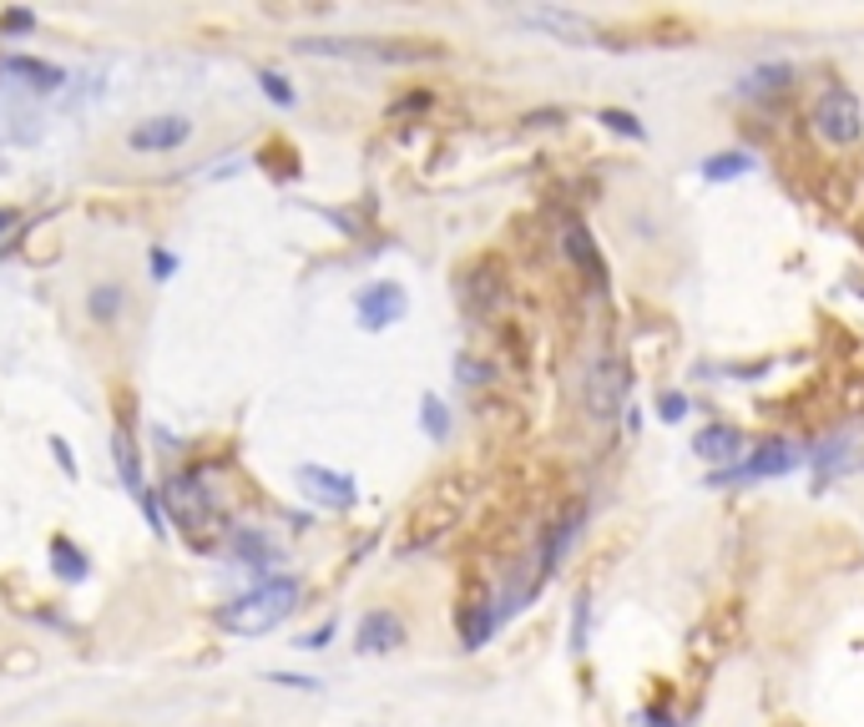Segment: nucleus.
<instances>
[{"label":"nucleus","mask_w":864,"mask_h":727,"mask_svg":"<svg viewBox=\"0 0 864 727\" xmlns=\"http://www.w3.org/2000/svg\"><path fill=\"white\" fill-rule=\"evenodd\" d=\"M294 607H299V581L294 576H268L264 586H253V591L233 597L228 607H217V627L228 637H264Z\"/></svg>","instance_id":"f257e3e1"},{"label":"nucleus","mask_w":864,"mask_h":727,"mask_svg":"<svg viewBox=\"0 0 864 727\" xmlns=\"http://www.w3.org/2000/svg\"><path fill=\"white\" fill-rule=\"evenodd\" d=\"M809 121H814V131L834 147H850V142L864 137V107H860V96H854L850 86H829V92L814 101V117Z\"/></svg>","instance_id":"f03ea898"},{"label":"nucleus","mask_w":864,"mask_h":727,"mask_svg":"<svg viewBox=\"0 0 864 727\" xmlns=\"http://www.w3.org/2000/svg\"><path fill=\"white\" fill-rule=\"evenodd\" d=\"M162 501L172 505L178 525H192V541H198V525H217V501L203 490V480H192V475H172L168 485H162Z\"/></svg>","instance_id":"7ed1b4c3"},{"label":"nucleus","mask_w":864,"mask_h":727,"mask_svg":"<svg viewBox=\"0 0 864 727\" xmlns=\"http://www.w3.org/2000/svg\"><path fill=\"white\" fill-rule=\"evenodd\" d=\"M405 309H409L405 288L390 284V278H384V284H364L360 293H354V313H360V323L370 329V334H384L390 323H399Z\"/></svg>","instance_id":"20e7f679"},{"label":"nucleus","mask_w":864,"mask_h":727,"mask_svg":"<svg viewBox=\"0 0 864 727\" xmlns=\"http://www.w3.org/2000/svg\"><path fill=\"white\" fill-rule=\"evenodd\" d=\"M299 490L309 495L313 505H324V511H349V505L360 501V485L339 470H324V466H299Z\"/></svg>","instance_id":"39448f33"},{"label":"nucleus","mask_w":864,"mask_h":727,"mask_svg":"<svg viewBox=\"0 0 864 727\" xmlns=\"http://www.w3.org/2000/svg\"><path fill=\"white\" fill-rule=\"evenodd\" d=\"M627 399V370L617 364V359H597V364H587V409L597 419H612L617 409H622Z\"/></svg>","instance_id":"423d86ee"},{"label":"nucleus","mask_w":864,"mask_h":727,"mask_svg":"<svg viewBox=\"0 0 864 727\" xmlns=\"http://www.w3.org/2000/svg\"><path fill=\"white\" fill-rule=\"evenodd\" d=\"M354 642H360L364 656H390L405 646V621H399V611L390 607H374L360 617V627H354Z\"/></svg>","instance_id":"0eeeda50"},{"label":"nucleus","mask_w":864,"mask_h":727,"mask_svg":"<svg viewBox=\"0 0 864 727\" xmlns=\"http://www.w3.org/2000/svg\"><path fill=\"white\" fill-rule=\"evenodd\" d=\"M192 137V121L188 117H147V121H137L132 131H127V147L132 152H178L182 142Z\"/></svg>","instance_id":"6e6552de"},{"label":"nucleus","mask_w":864,"mask_h":727,"mask_svg":"<svg viewBox=\"0 0 864 727\" xmlns=\"http://www.w3.org/2000/svg\"><path fill=\"white\" fill-rule=\"evenodd\" d=\"M521 21H526L531 31H552V36H562L566 46H591V41H597V25H591L587 15L556 11V6H546V11H526Z\"/></svg>","instance_id":"1a4fd4ad"},{"label":"nucleus","mask_w":864,"mask_h":727,"mask_svg":"<svg viewBox=\"0 0 864 727\" xmlns=\"http://www.w3.org/2000/svg\"><path fill=\"white\" fill-rule=\"evenodd\" d=\"M576 531H582V505H566L562 521H552V531H546V541H541V556H536V581H546V576L562 566L566 546L576 541Z\"/></svg>","instance_id":"9d476101"},{"label":"nucleus","mask_w":864,"mask_h":727,"mask_svg":"<svg viewBox=\"0 0 864 727\" xmlns=\"http://www.w3.org/2000/svg\"><path fill=\"white\" fill-rule=\"evenodd\" d=\"M693 450H697V460H708L713 470H733L738 466V455H744V435H738L733 425H708L693 440Z\"/></svg>","instance_id":"9b49d317"},{"label":"nucleus","mask_w":864,"mask_h":727,"mask_svg":"<svg viewBox=\"0 0 864 727\" xmlns=\"http://www.w3.org/2000/svg\"><path fill=\"white\" fill-rule=\"evenodd\" d=\"M562 248L572 253V263L582 268V274H591V288H607V263H601V253H597V243H591L587 227H582V223H566Z\"/></svg>","instance_id":"f8f14e48"},{"label":"nucleus","mask_w":864,"mask_h":727,"mask_svg":"<svg viewBox=\"0 0 864 727\" xmlns=\"http://www.w3.org/2000/svg\"><path fill=\"white\" fill-rule=\"evenodd\" d=\"M495 621H501V611H495L491 597H480V601H470V607H460V642H466L470 652L486 646V642H491V632H495Z\"/></svg>","instance_id":"ddd939ff"},{"label":"nucleus","mask_w":864,"mask_h":727,"mask_svg":"<svg viewBox=\"0 0 864 727\" xmlns=\"http://www.w3.org/2000/svg\"><path fill=\"white\" fill-rule=\"evenodd\" d=\"M0 76H25V86H36V92H61V82H66L61 66L36 61V56H6L0 61Z\"/></svg>","instance_id":"4468645a"},{"label":"nucleus","mask_w":864,"mask_h":727,"mask_svg":"<svg viewBox=\"0 0 864 727\" xmlns=\"http://www.w3.org/2000/svg\"><path fill=\"white\" fill-rule=\"evenodd\" d=\"M111 460H117L121 485H127L137 501H142L147 485H142V466H137V445H132V429H127V425H117V435H111Z\"/></svg>","instance_id":"2eb2a0df"},{"label":"nucleus","mask_w":864,"mask_h":727,"mask_svg":"<svg viewBox=\"0 0 864 727\" xmlns=\"http://www.w3.org/2000/svg\"><path fill=\"white\" fill-rule=\"evenodd\" d=\"M86 309H92L96 323H117L121 309H127V293H121V284H96L86 293Z\"/></svg>","instance_id":"dca6fc26"},{"label":"nucleus","mask_w":864,"mask_h":727,"mask_svg":"<svg viewBox=\"0 0 864 727\" xmlns=\"http://www.w3.org/2000/svg\"><path fill=\"white\" fill-rule=\"evenodd\" d=\"M233 550H238L248 566H258V571H268V566H274V541H268L264 531H248V525H243V531H233Z\"/></svg>","instance_id":"f3484780"},{"label":"nucleus","mask_w":864,"mask_h":727,"mask_svg":"<svg viewBox=\"0 0 864 727\" xmlns=\"http://www.w3.org/2000/svg\"><path fill=\"white\" fill-rule=\"evenodd\" d=\"M51 566H56L61 581H86V550H76L66 536L51 541Z\"/></svg>","instance_id":"a211bd4d"},{"label":"nucleus","mask_w":864,"mask_h":727,"mask_svg":"<svg viewBox=\"0 0 864 727\" xmlns=\"http://www.w3.org/2000/svg\"><path fill=\"white\" fill-rule=\"evenodd\" d=\"M789 82H793V66H789V61H768V66H754V72H748L744 92L748 96H764V92H779V86H789Z\"/></svg>","instance_id":"6ab92c4d"},{"label":"nucleus","mask_w":864,"mask_h":727,"mask_svg":"<svg viewBox=\"0 0 864 727\" xmlns=\"http://www.w3.org/2000/svg\"><path fill=\"white\" fill-rule=\"evenodd\" d=\"M748 168H754V157H748V152H713L708 162H703V178H708V182H733V178H748Z\"/></svg>","instance_id":"aec40b11"},{"label":"nucleus","mask_w":864,"mask_h":727,"mask_svg":"<svg viewBox=\"0 0 864 727\" xmlns=\"http://www.w3.org/2000/svg\"><path fill=\"white\" fill-rule=\"evenodd\" d=\"M420 425H425L430 440H445V435H450V409H445L435 394H425V399H420Z\"/></svg>","instance_id":"412c9836"},{"label":"nucleus","mask_w":864,"mask_h":727,"mask_svg":"<svg viewBox=\"0 0 864 727\" xmlns=\"http://www.w3.org/2000/svg\"><path fill=\"white\" fill-rule=\"evenodd\" d=\"M597 121H607V127H612V131H622V137H632V142H642V137H648V131H642V121H637L632 111H617V107H607Z\"/></svg>","instance_id":"4be33fe9"},{"label":"nucleus","mask_w":864,"mask_h":727,"mask_svg":"<svg viewBox=\"0 0 864 727\" xmlns=\"http://www.w3.org/2000/svg\"><path fill=\"white\" fill-rule=\"evenodd\" d=\"M258 86H264V96L274 101V107H294V86H288L278 72H258Z\"/></svg>","instance_id":"5701e85b"},{"label":"nucleus","mask_w":864,"mask_h":727,"mask_svg":"<svg viewBox=\"0 0 864 727\" xmlns=\"http://www.w3.org/2000/svg\"><path fill=\"white\" fill-rule=\"evenodd\" d=\"M683 415H687V399H683V394H678V389H662L658 394V419H662V425H678Z\"/></svg>","instance_id":"b1692460"},{"label":"nucleus","mask_w":864,"mask_h":727,"mask_svg":"<svg viewBox=\"0 0 864 727\" xmlns=\"http://www.w3.org/2000/svg\"><path fill=\"white\" fill-rule=\"evenodd\" d=\"M587 621H591V601L576 597V621H572V652H587Z\"/></svg>","instance_id":"393cba45"},{"label":"nucleus","mask_w":864,"mask_h":727,"mask_svg":"<svg viewBox=\"0 0 864 727\" xmlns=\"http://www.w3.org/2000/svg\"><path fill=\"white\" fill-rule=\"evenodd\" d=\"M329 642H334V621H324V627H313V632H303L294 646H299V652H324Z\"/></svg>","instance_id":"a878e982"},{"label":"nucleus","mask_w":864,"mask_h":727,"mask_svg":"<svg viewBox=\"0 0 864 727\" xmlns=\"http://www.w3.org/2000/svg\"><path fill=\"white\" fill-rule=\"evenodd\" d=\"M268 682H278V687H299V692H319V687H324L319 677H299V672H268Z\"/></svg>","instance_id":"bb28decb"},{"label":"nucleus","mask_w":864,"mask_h":727,"mask_svg":"<svg viewBox=\"0 0 864 727\" xmlns=\"http://www.w3.org/2000/svg\"><path fill=\"white\" fill-rule=\"evenodd\" d=\"M0 31H36V15H31V11H21V6H15V11H6V15H0Z\"/></svg>","instance_id":"cd10ccee"},{"label":"nucleus","mask_w":864,"mask_h":727,"mask_svg":"<svg viewBox=\"0 0 864 727\" xmlns=\"http://www.w3.org/2000/svg\"><path fill=\"white\" fill-rule=\"evenodd\" d=\"M147 263H152V274H157V284H162V278H172V274H178V258H172V253H168V248H152V258H147Z\"/></svg>","instance_id":"c85d7f7f"},{"label":"nucleus","mask_w":864,"mask_h":727,"mask_svg":"<svg viewBox=\"0 0 864 727\" xmlns=\"http://www.w3.org/2000/svg\"><path fill=\"white\" fill-rule=\"evenodd\" d=\"M460 384H480V379H491V370H476V359H460Z\"/></svg>","instance_id":"c756f323"},{"label":"nucleus","mask_w":864,"mask_h":727,"mask_svg":"<svg viewBox=\"0 0 864 727\" xmlns=\"http://www.w3.org/2000/svg\"><path fill=\"white\" fill-rule=\"evenodd\" d=\"M51 455H56V466L66 470V475H76V460H72V450H66V440H51Z\"/></svg>","instance_id":"7c9ffc66"},{"label":"nucleus","mask_w":864,"mask_h":727,"mask_svg":"<svg viewBox=\"0 0 864 727\" xmlns=\"http://www.w3.org/2000/svg\"><path fill=\"white\" fill-rule=\"evenodd\" d=\"M15 223H21V213H15V207H0V238H6Z\"/></svg>","instance_id":"2f4dec72"},{"label":"nucleus","mask_w":864,"mask_h":727,"mask_svg":"<svg viewBox=\"0 0 864 727\" xmlns=\"http://www.w3.org/2000/svg\"><path fill=\"white\" fill-rule=\"evenodd\" d=\"M642 727H672V717L668 713H648V717H642Z\"/></svg>","instance_id":"473e14b6"}]
</instances>
